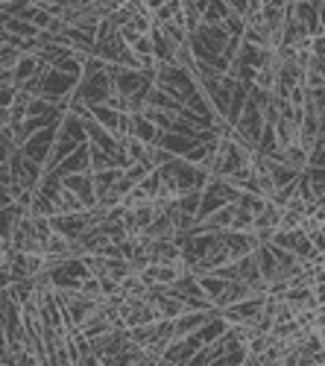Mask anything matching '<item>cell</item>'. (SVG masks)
I'll return each mask as SVG.
<instances>
[{"label": "cell", "mask_w": 325, "mask_h": 366, "mask_svg": "<svg viewBox=\"0 0 325 366\" xmlns=\"http://www.w3.org/2000/svg\"><path fill=\"white\" fill-rule=\"evenodd\" d=\"M293 12H296V18L302 21V26L308 30L310 38H317V35L325 33L322 24H319V9H317V3H308V0H302V3H293Z\"/></svg>", "instance_id": "15"}, {"label": "cell", "mask_w": 325, "mask_h": 366, "mask_svg": "<svg viewBox=\"0 0 325 366\" xmlns=\"http://www.w3.org/2000/svg\"><path fill=\"white\" fill-rule=\"evenodd\" d=\"M24 56H30V53H24L18 47H9V45H0V70H15Z\"/></svg>", "instance_id": "20"}, {"label": "cell", "mask_w": 325, "mask_h": 366, "mask_svg": "<svg viewBox=\"0 0 325 366\" xmlns=\"http://www.w3.org/2000/svg\"><path fill=\"white\" fill-rule=\"evenodd\" d=\"M159 360H161V358H152V355H147L144 360H138L135 366H159Z\"/></svg>", "instance_id": "30"}, {"label": "cell", "mask_w": 325, "mask_h": 366, "mask_svg": "<svg viewBox=\"0 0 325 366\" xmlns=\"http://www.w3.org/2000/svg\"><path fill=\"white\" fill-rule=\"evenodd\" d=\"M249 296H255V290H252L246 281H229V287H225L223 293V299L217 302V311H225V308H232V305H240V302H246Z\"/></svg>", "instance_id": "16"}, {"label": "cell", "mask_w": 325, "mask_h": 366, "mask_svg": "<svg viewBox=\"0 0 325 366\" xmlns=\"http://www.w3.org/2000/svg\"><path fill=\"white\" fill-rule=\"evenodd\" d=\"M229 328H232V326L223 319V314H214V317H211L200 331H196V337L203 340V346H214V343H220V340H223L225 331H229Z\"/></svg>", "instance_id": "17"}, {"label": "cell", "mask_w": 325, "mask_h": 366, "mask_svg": "<svg viewBox=\"0 0 325 366\" xmlns=\"http://www.w3.org/2000/svg\"><path fill=\"white\" fill-rule=\"evenodd\" d=\"M229 15H232V6L225 3V0H205L203 24H208V26H223Z\"/></svg>", "instance_id": "18"}, {"label": "cell", "mask_w": 325, "mask_h": 366, "mask_svg": "<svg viewBox=\"0 0 325 366\" xmlns=\"http://www.w3.org/2000/svg\"><path fill=\"white\" fill-rule=\"evenodd\" d=\"M240 188H235L229 179H217V176H211L208 182V188L203 191V205H200V214H196V223H205L214 211L225 208V205H235L240 200Z\"/></svg>", "instance_id": "2"}, {"label": "cell", "mask_w": 325, "mask_h": 366, "mask_svg": "<svg viewBox=\"0 0 325 366\" xmlns=\"http://www.w3.org/2000/svg\"><path fill=\"white\" fill-rule=\"evenodd\" d=\"M155 86H159L161 91H167L182 106H185L193 94L203 91L200 79H196L191 70L179 67V65H159V70H155Z\"/></svg>", "instance_id": "1"}, {"label": "cell", "mask_w": 325, "mask_h": 366, "mask_svg": "<svg viewBox=\"0 0 325 366\" xmlns=\"http://www.w3.org/2000/svg\"><path fill=\"white\" fill-rule=\"evenodd\" d=\"M246 358H249V349L246 346H235V349L225 351V366H244Z\"/></svg>", "instance_id": "27"}, {"label": "cell", "mask_w": 325, "mask_h": 366, "mask_svg": "<svg viewBox=\"0 0 325 366\" xmlns=\"http://www.w3.org/2000/svg\"><path fill=\"white\" fill-rule=\"evenodd\" d=\"M264 129H267V118H264V111L258 106H252L246 103L244 109V115H240V120L235 123V135L244 141L246 147H252L258 152V144H261V138H264Z\"/></svg>", "instance_id": "4"}, {"label": "cell", "mask_w": 325, "mask_h": 366, "mask_svg": "<svg viewBox=\"0 0 325 366\" xmlns=\"http://www.w3.org/2000/svg\"><path fill=\"white\" fill-rule=\"evenodd\" d=\"M200 205H203V191H191L185 196H179V208L185 211V214H191V217L200 214Z\"/></svg>", "instance_id": "24"}, {"label": "cell", "mask_w": 325, "mask_h": 366, "mask_svg": "<svg viewBox=\"0 0 325 366\" xmlns=\"http://www.w3.org/2000/svg\"><path fill=\"white\" fill-rule=\"evenodd\" d=\"M159 366H179V363H171V360H159Z\"/></svg>", "instance_id": "33"}, {"label": "cell", "mask_w": 325, "mask_h": 366, "mask_svg": "<svg viewBox=\"0 0 325 366\" xmlns=\"http://www.w3.org/2000/svg\"><path fill=\"white\" fill-rule=\"evenodd\" d=\"M310 56H317V59H325V33L310 41Z\"/></svg>", "instance_id": "28"}, {"label": "cell", "mask_w": 325, "mask_h": 366, "mask_svg": "<svg viewBox=\"0 0 325 366\" xmlns=\"http://www.w3.org/2000/svg\"><path fill=\"white\" fill-rule=\"evenodd\" d=\"M252 229H255V214H249V211L237 205V214H235V223L229 232H252Z\"/></svg>", "instance_id": "25"}, {"label": "cell", "mask_w": 325, "mask_h": 366, "mask_svg": "<svg viewBox=\"0 0 325 366\" xmlns=\"http://www.w3.org/2000/svg\"><path fill=\"white\" fill-rule=\"evenodd\" d=\"M65 188L70 193H77L82 205L88 211L97 208V188H94V173H74V176H65Z\"/></svg>", "instance_id": "10"}, {"label": "cell", "mask_w": 325, "mask_h": 366, "mask_svg": "<svg viewBox=\"0 0 325 366\" xmlns=\"http://www.w3.org/2000/svg\"><path fill=\"white\" fill-rule=\"evenodd\" d=\"M200 144V138H191V135H182V132H161L159 138V147L167 150L173 159H188V152Z\"/></svg>", "instance_id": "11"}, {"label": "cell", "mask_w": 325, "mask_h": 366, "mask_svg": "<svg viewBox=\"0 0 325 366\" xmlns=\"http://www.w3.org/2000/svg\"><path fill=\"white\" fill-rule=\"evenodd\" d=\"M314 296H317V305H325V281L314 285Z\"/></svg>", "instance_id": "29"}, {"label": "cell", "mask_w": 325, "mask_h": 366, "mask_svg": "<svg viewBox=\"0 0 325 366\" xmlns=\"http://www.w3.org/2000/svg\"><path fill=\"white\" fill-rule=\"evenodd\" d=\"M91 118L100 123L103 129H109L111 135L126 138V115H120L118 109H111V106H94V109H91Z\"/></svg>", "instance_id": "12"}, {"label": "cell", "mask_w": 325, "mask_h": 366, "mask_svg": "<svg viewBox=\"0 0 325 366\" xmlns=\"http://www.w3.org/2000/svg\"><path fill=\"white\" fill-rule=\"evenodd\" d=\"M317 9H319V24H322V30H325V0H317Z\"/></svg>", "instance_id": "31"}, {"label": "cell", "mask_w": 325, "mask_h": 366, "mask_svg": "<svg viewBox=\"0 0 325 366\" xmlns=\"http://www.w3.org/2000/svg\"><path fill=\"white\" fill-rule=\"evenodd\" d=\"M56 138H59V126H47V129H41L35 132L26 144L21 147V152L30 161L41 164L47 170V164H50V156H53V147H56Z\"/></svg>", "instance_id": "5"}, {"label": "cell", "mask_w": 325, "mask_h": 366, "mask_svg": "<svg viewBox=\"0 0 325 366\" xmlns=\"http://www.w3.org/2000/svg\"><path fill=\"white\" fill-rule=\"evenodd\" d=\"M56 173H59L62 179L74 176V173H91V144H82L74 156H68L59 167H56Z\"/></svg>", "instance_id": "13"}, {"label": "cell", "mask_w": 325, "mask_h": 366, "mask_svg": "<svg viewBox=\"0 0 325 366\" xmlns=\"http://www.w3.org/2000/svg\"><path fill=\"white\" fill-rule=\"evenodd\" d=\"M126 138H135V141H141V144L155 147L159 144V138H161V129L138 111V115H126Z\"/></svg>", "instance_id": "9"}, {"label": "cell", "mask_w": 325, "mask_h": 366, "mask_svg": "<svg viewBox=\"0 0 325 366\" xmlns=\"http://www.w3.org/2000/svg\"><path fill=\"white\" fill-rule=\"evenodd\" d=\"M244 366H264V363H261V358H255V355H249Z\"/></svg>", "instance_id": "32"}, {"label": "cell", "mask_w": 325, "mask_h": 366, "mask_svg": "<svg viewBox=\"0 0 325 366\" xmlns=\"http://www.w3.org/2000/svg\"><path fill=\"white\" fill-rule=\"evenodd\" d=\"M225 33H229L232 38H244V33H246V18H240L237 12H232L229 18H225Z\"/></svg>", "instance_id": "26"}, {"label": "cell", "mask_w": 325, "mask_h": 366, "mask_svg": "<svg viewBox=\"0 0 325 366\" xmlns=\"http://www.w3.org/2000/svg\"><path fill=\"white\" fill-rule=\"evenodd\" d=\"M120 319H123V326L132 331V328L159 322V311H155V305L147 302V299H126L120 305Z\"/></svg>", "instance_id": "6"}, {"label": "cell", "mask_w": 325, "mask_h": 366, "mask_svg": "<svg viewBox=\"0 0 325 366\" xmlns=\"http://www.w3.org/2000/svg\"><path fill=\"white\" fill-rule=\"evenodd\" d=\"M111 97H115V86H111V79H109V70H103V74L82 77V82L77 86L74 100L94 109V106H109Z\"/></svg>", "instance_id": "3"}, {"label": "cell", "mask_w": 325, "mask_h": 366, "mask_svg": "<svg viewBox=\"0 0 325 366\" xmlns=\"http://www.w3.org/2000/svg\"><path fill=\"white\" fill-rule=\"evenodd\" d=\"M214 314H220V311H185L179 319H173L176 337H191V334H196Z\"/></svg>", "instance_id": "14"}, {"label": "cell", "mask_w": 325, "mask_h": 366, "mask_svg": "<svg viewBox=\"0 0 325 366\" xmlns=\"http://www.w3.org/2000/svg\"><path fill=\"white\" fill-rule=\"evenodd\" d=\"M79 293H82V296H88V299H94V302H103V299H106V296H103V281L97 278V276H88L86 281H82Z\"/></svg>", "instance_id": "23"}, {"label": "cell", "mask_w": 325, "mask_h": 366, "mask_svg": "<svg viewBox=\"0 0 325 366\" xmlns=\"http://www.w3.org/2000/svg\"><path fill=\"white\" fill-rule=\"evenodd\" d=\"M305 176L310 182V191H314L317 200H325V167H308Z\"/></svg>", "instance_id": "22"}, {"label": "cell", "mask_w": 325, "mask_h": 366, "mask_svg": "<svg viewBox=\"0 0 325 366\" xmlns=\"http://www.w3.org/2000/svg\"><path fill=\"white\" fill-rule=\"evenodd\" d=\"M103 170H115V159L91 144V173H103ZM118 170H120V167H118Z\"/></svg>", "instance_id": "21"}, {"label": "cell", "mask_w": 325, "mask_h": 366, "mask_svg": "<svg viewBox=\"0 0 325 366\" xmlns=\"http://www.w3.org/2000/svg\"><path fill=\"white\" fill-rule=\"evenodd\" d=\"M205 346H203V340L196 334H191V337H173L171 340V346L164 349V358L161 360H171V363H179V366H188L196 355H200Z\"/></svg>", "instance_id": "8"}, {"label": "cell", "mask_w": 325, "mask_h": 366, "mask_svg": "<svg viewBox=\"0 0 325 366\" xmlns=\"http://www.w3.org/2000/svg\"><path fill=\"white\" fill-rule=\"evenodd\" d=\"M185 273H188L185 264H150L147 270H141L138 276L147 287H173Z\"/></svg>", "instance_id": "7"}, {"label": "cell", "mask_w": 325, "mask_h": 366, "mask_svg": "<svg viewBox=\"0 0 325 366\" xmlns=\"http://www.w3.org/2000/svg\"><path fill=\"white\" fill-rule=\"evenodd\" d=\"M200 285H203V293H205V296L217 305V302L223 299L225 287H229V281H225V278H220L217 273H208V276H200Z\"/></svg>", "instance_id": "19"}]
</instances>
